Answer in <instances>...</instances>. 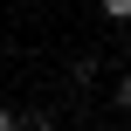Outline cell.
<instances>
[{
    "mask_svg": "<svg viewBox=\"0 0 131 131\" xmlns=\"http://www.w3.org/2000/svg\"><path fill=\"white\" fill-rule=\"evenodd\" d=\"M69 90H76V97L97 90V55H76V62H69Z\"/></svg>",
    "mask_w": 131,
    "mask_h": 131,
    "instance_id": "6da1fadb",
    "label": "cell"
},
{
    "mask_svg": "<svg viewBox=\"0 0 131 131\" xmlns=\"http://www.w3.org/2000/svg\"><path fill=\"white\" fill-rule=\"evenodd\" d=\"M97 14H104L111 28H131V0H97Z\"/></svg>",
    "mask_w": 131,
    "mask_h": 131,
    "instance_id": "7a4b0ae2",
    "label": "cell"
},
{
    "mask_svg": "<svg viewBox=\"0 0 131 131\" xmlns=\"http://www.w3.org/2000/svg\"><path fill=\"white\" fill-rule=\"evenodd\" d=\"M0 131H28V111H14V104H0Z\"/></svg>",
    "mask_w": 131,
    "mask_h": 131,
    "instance_id": "3957f363",
    "label": "cell"
},
{
    "mask_svg": "<svg viewBox=\"0 0 131 131\" xmlns=\"http://www.w3.org/2000/svg\"><path fill=\"white\" fill-rule=\"evenodd\" d=\"M111 104H117V111H124V117H131V69H124V76H117V90H111Z\"/></svg>",
    "mask_w": 131,
    "mask_h": 131,
    "instance_id": "277c9868",
    "label": "cell"
},
{
    "mask_svg": "<svg viewBox=\"0 0 131 131\" xmlns=\"http://www.w3.org/2000/svg\"><path fill=\"white\" fill-rule=\"evenodd\" d=\"M28 131H55V111H28Z\"/></svg>",
    "mask_w": 131,
    "mask_h": 131,
    "instance_id": "5b68a950",
    "label": "cell"
}]
</instances>
